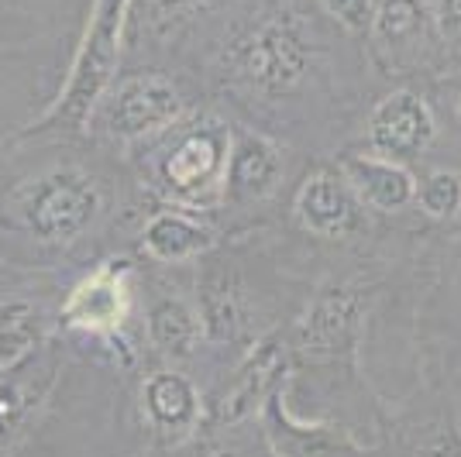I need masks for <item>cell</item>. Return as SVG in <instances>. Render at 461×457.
<instances>
[{
    "label": "cell",
    "mask_w": 461,
    "mask_h": 457,
    "mask_svg": "<svg viewBox=\"0 0 461 457\" xmlns=\"http://www.w3.org/2000/svg\"><path fill=\"white\" fill-rule=\"evenodd\" d=\"M124 4L128 0H100L94 31L79 52L69 86L59 100V107L45 117V124H69L77 128L83 117L90 114L96 96L104 94V86L111 83L117 66V39H121V21H124Z\"/></svg>",
    "instance_id": "cell-1"
},
{
    "label": "cell",
    "mask_w": 461,
    "mask_h": 457,
    "mask_svg": "<svg viewBox=\"0 0 461 457\" xmlns=\"http://www.w3.org/2000/svg\"><path fill=\"white\" fill-rule=\"evenodd\" d=\"M100 210V190L90 175L59 169L35 183L24 200V220L41 241H73Z\"/></svg>",
    "instance_id": "cell-2"
},
{
    "label": "cell",
    "mask_w": 461,
    "mask_h": 457,
    "mask_svg": "<svg viewBox=\"0 0 461 457\" xmlns=\"http://www.w3.org/2000/svg\"><path fill=\"white\" fill-rule=\"evenodd\" d=\"M434 134H438V124H434L427 100L410 94V90L389 94L372 111V121H368L372 148L379 152V158L400 162V166L406 158H417L420 152H427Z\"/></svg>",
    "instance_id": "cell-3"
},
{
    "label": "cell",
    "mask_w": 461,
    "mask_h": 457,
    "mask_svg": "<svg viewBox=\"0 0 461 457\" xmlns=\"http://www.w3.org/2000/svg\"><path fill=\"white\" fill-rule=\"evenodd\" d=\"M245 66H249V76L262 90L286 94L307 76L310 49L289 21L272 18L251 35L249 49H245Z\"/></svg>",
    "instance_id": "cell-4"
},
{
    "label": "cell",
    "mask_w": 461,
    "mask_h": 457,
    "mask_svg": "<svg viewBox=\"0 0 461 457\" xmlns=\"http://www.w3.org/2000/svg\"><path fill=\"white\" fill-rule=\"evenodd\" d=\"M230 141L224 131H193L176 145L166 158V179L179 196L207 200L221 190L224 172H228Z\"/></svg>",
    "instance_id": "cell-5"
},
{
    "label": "cell",
    "mask_w": 461,
    "mask_h": 457,
    "mask_svg": "<svg viewBox=\"0 0 461 457\" xmlns=\"http://www.w3.org/2000/svg\"><path fill=\"white\" fill-rule=\"evenodd\" d=\"M179 111H183V100L169 79L135 76L117 90L114 107H111V128L117 134L135 138V134L166 128Z\"/></svg>",
    "instance_id": "cell-6"
},
{
    "label": "cell",
    "mask_w": 461,
    "mask_h": 457,
    "mask_svg": "<svg viewBox=\"0 0 461 457\" xmlns=\"http://www.w3.org/2000/svg\"><path fill=\"white\" fill-rule=\"evenodd\" d=\"M296 220L317 237H341L358 220V200L348 190L345 175L313 172L296 193Z\"/></svg>",
    "instance_id": "cell-7"
},
{
    "label": "cell",
    "mask_w": 461,
    "mask_h": 457,
    "mask_svg": "<svg viewBox=\"0 0 461 457\" xmlns=\"http://www.w3.org/2000/svg\"><path fill=\"white\" fill-rule=\"evenodd\" d=\"M341 175L358 203L383 213L403 210L406 203H413V193H417V179L410 175V169L379 155H351L345 158Z\"/></svg>",
    "instance_id": "cell-8"
},
{
    "label": "cell",
    "mask_w": 461,
    "mask_h": 457,
    "mask_svg": "<svg viewBox=\"0 0 461 457\" xmlns=\"http://www.w3.org/2000/svg\"><path fill=\"white\" fill-rule=\"evenodd\" d=\"M366 306L355 292H324L300 320V344L307 354L330 358L345 351L362 324Z\"/></svg>",
    "instance_id": "cell-9"
},
{
    "label": "cell",
    "mask_w": 461,
    "mask_h": 457,
    "mask_svg": "<svg viewBox=\"0 0 461 457\" xmlns=\"http://www.w3.org/2000/svg\"><path fill=\"white\" fill-rule=\"evenodd\" d=\"M52 381H56V364L39 368V362L18 364L11 375L0 379V457L11 454L28 419L35 417L41 399L49 396Z\"/></svg>",
    "instance_id": "cell-10"
},
{
    "label": "cell",
    "mask_w": 461,
    "mask_h": 457,
    "mask_svg": "<svg viewBox=\"0 0 461 457\" xmlns=\"http://www.w3.org/2000/svg\"><path fill=\"white\" fill-rule=\"evenodd\" d=\"M128 313V289H124V265L100 268L94 279L69 296L62 309L69 327H86V330H114Z\"/></svg>",
    "instance_id": "cell-11"
},
{
    "label": "cell",
    "mask_w": 461,
    "mask_h": 457,
    "mask_svg": "<svg viewBox=\"0 0 461 457\" xmlns=\"http://www.w3.org/2000/svg\"><path fill=\"white\" fill-rule=\"evenodd\" d=\"M141 399H145V413L152 419V426L162 437H186L200 419V396L193 381L179 372H155L141 389Z\"/></svg>",
    "instance_id": "cell-12"
},
{
    "label": "cell",
    "mask_w": 461,
    "mask_h": 457,
    "mask_svg": "<svg viewBox=\"0 0 461 457\" xmlns=\"http://www.w3.org/2000/svg\"><path fill=\"white\" fill-rule=\"evenodd\" d=\"M283 175V158L279 148L262 134H238V141L228 152V172L224 183L238 196H269Z\"/></svg>",
    "instance_id": "cell-13"
},
{
    "label": "cell",
    "mask_w": 461,
    "mask_h": 457,
    "mask_svg": "<svg viewBox=\"0 0 461 457\" xmlns=\"http://www.w3.org/2000/svg\"><path fill=\"white\" fill-rule=\"evenodd\" d=\"M286 375V351L283 344L266 341L251 351V358L241 364L238 379L230 385V392L221 402V419L224 423H238L249 413H255V406L266 399V392L272 389V381Z\"/></svg>",
    "instance_id": "cell-14"
},
{
    "label": "cell",
    "mask_w": 461,
    "mask_h": 457,
    "mask_svg": "<svg viewBox=\"0 0 461 457\" xmlns=\"http://www.w3.org/2000/svg\"><path fill=\"white\" fill-rule=\"evenodd\" d=\"M213 245L211 230L193 224L190 217L179 213H158L145 228V248L152 251L158 262H183Z\"/></svg>",
    "instance_id": "cell-15"
},
{
    "label": "cell",
    "mask_w": 461,
    "mask_h": 457,
    "mask_svg": "<svg viewBox=\"0 0 461 457\" xmlns=\"http://www.w3.org/2000/svg\"><path fill=\"white\" fill-rule=\"evenodd\" d=\"M200 330L203 324L196 320V313L179 300H158L149 313L152 344L169 358H190L200 344Z\"/></svg>",
    "instance_id": "cell-16"
},
{
    "label": "cell",
    "mask_w": 461,
    "mask_h": 457,
    "mask_svg": "<svg viewBox=\"0 0 461 457\" xmlns=\"http://www.w3.org/2000/svg\"><path fill=\"white\" fill-rule=\"evenodd\" d=\"M241 296L230 279H211L203 286V327L213 341H230L241 330Z\"/></svg>",
    "instance_id": "cell-17"
},
{
    "label": "cell",
    "mask_w": 461,
    "mask_h": 457,
    "mask_svg": "<svg viewBox=\"0 0 461 457\" xmlns=\"http://www.w3.org/2000/svg\"><path fill=\"white\" fill-rule=\"evenodd\" d=\"M423 21H427L423 0H379L375 18H372V31L385 45H403V41L420 35Z\"/></svg>",
    "instance_id": "cell-18"
},
{
    "label": "cell",
    "mask_w": 461,
    "mask_h": 457,
    "mask_svg": "<svg viewBox=\"0 0 461 457\" xmlns=\"http://www.w3.org/2000/svg\"><path fill=\"white\" fill-rule=\"evenodd\" d=\"M413 200L434 220L455 217L461 210V175H455V172H430L420 186H417Z\"/></svg>",
    "instance_id": "cell-19"
},
{
    "label": "cell",
    "mask_w": 461,
    "mask_h": 457,
    "mask_svg": "<svg viewBox=\"0 0 461 457\" xmlns=\"http://www.w3.org/2000/svg\"><path fill=\"white\" fill-rule=\"evenodd\" d=\"M375 4L379 0H324V7L348 31H368L372 18H375Z\"/></svg>",
    "instance_id": "cell-20"
},
{
    "label": "cell",
    "mask_w": 461,
    "mask_h": 457,
    "mask_svg": "<svg viewBox=\"0 0 461 457\" xmlns=\"http://www.w3.org/2000/svg\"><path fill=\"white\" fill-rule=\"evenodd\" d=\"M413 457H461V434L451 430V426H444L438 434L423 437L420 444H417Z\"/></svg>",
    "instance_id": "cell-21"
},
{
    "label": "cell",
    "mask_w": 461,
    "mask_h": 457,
    "mask_svg": "<svg viewBox=\"0 0 461 457\" xmlns=\"http://www.w3.org/2000/svg\"><path fill=\"white\" fill-rule=\"evenodd\" d=\"M438 24L444 35L461 39V0H438Z\"/></svg>",
    "instance_id": "cell-22"
},
{
    "label": "cell",
    "mask_w": 461,
    "mask_h": 457,
    "mask_svg": "<svg viewBox=\"0 0 461 457\" xmlns=\"http://www.w3.org/2000/svg\"><path fill=\"white\" fill-rule=\"evenodd\" d=\"M158 4L169 11H196V7H207L211 0H158Z\"/></svg>",
    "instance_id": "cell-23"
},
{
    "label": "cell",
    "mask_w": 461,
    "mask_h": 457,
    "mask_svg": "<svg viewBox=\"0 0 461 457\" xmlns=\"http://www.w3.org/2000/svg\"><path fill=\"white\" fill-rule=\"evenodd\" d=\"M196 457H234L230 451H221V447H211V451H203V454H196Z\"/></svg>",
    "instance_id": "cell-24"
},
{
    "label": "cell",
    "mask_w": 461,
    "mask_h": 457,
    "mask_svg": "<svg viewBox=\"0 0 461 457\" xmlns=\"http://www.w3.org/2000/svg\"><path fill=\"white\" fill-rule=\"evenodd\" d=\"M458 111H461V100H458Z\"/></svg>",
    "instance_id": "cell-25"
}]
</instances>
